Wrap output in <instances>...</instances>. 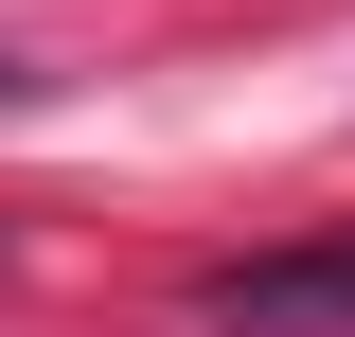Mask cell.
<instances>
[{"label":"cell","mask_w":355,"mask_h":337,"mask_svg":"<svg viewBox=\"0 0 355 337\" xmlns=\"http://www.w3.org/2000/svg\"><path fill=\"white\" fill-rule=\"evenodd\" d=\"M214 337H355V231H302V249H249L196 284Z\"/></svg>","instance_id":"cell-1"},{"label":"cell","mask_w":355,"mask_h":337,"mask_svg":"<svg viewBox=\"0 0 355 337\" xmlns=\"http://www.w3.org/2000/svg\"><path fill=\"white\" fill-rule=\"evenodd\" d=\"M0 107H36V71H18V53H0Z\"/></svg>","instance_id":"cell-2"}]
</instances>
